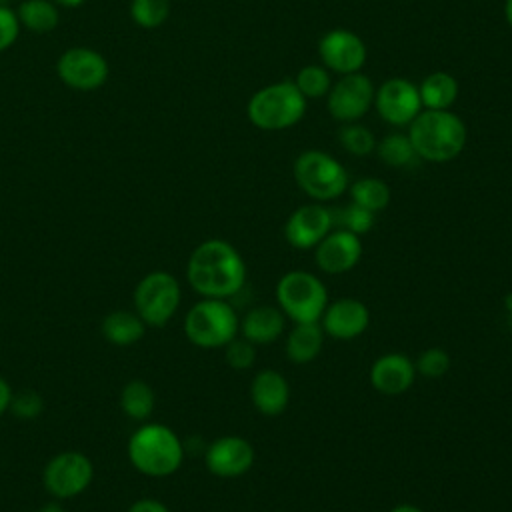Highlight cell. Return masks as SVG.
<instances>
[{
    "label": "cell",
    "instance_id": "obj_1",
    "mask_svg": "<svg viewBox=\"0 0 512 512\" xmlns=\"http://www.w3.org/2000/svg\"><path fill=\"white\" fill-rule=\"evenodd\" d=\"M246 264L240 252L226 240L200 242L186 264V280L202 298L228 300L246 284Z\"/></svg>",
    "mask_w": 512,
    "mask_h": 512
},
{
    "label": "cell",
    "instance_id": "obj_5",
    "mask_svg": "<svg viewBox=\"0 0 512 512\" xmlns=\"http://www.w3.org/2000/svg\"><path fill=\"white\" fill-rule=\"evenodd\" d=\"M240 318L232 304L222 298H202L184 316L186 338L204 350L224 348L238 336Z\"/></svg>",
    "mask_w": 512,
    "mask_h": 512
},
{
    "label": "cell",
    "instance_id": "obj_7",
    "mask_svg": "<svg viewBox=\"0 0 512 512\" xmlns=\"http://www.w3.org/2000/svg\"><path fill=\"white\" fill-rule=\"evenodd\" d=\"M294 180L316 202L340 198L348 190L344 166L322 150H306L294 162Z\"/></svg>",
    "mask_w": 512,
    "mask_h": 512
},
{
    "label": "cell",
    "instance_id": "obj_31",
    "mask_svg": "<svg viewBox=\"0 0 512 512\" xmlns=\"http://www.w3.org/2000/svg\"><path fill=\"white\" fill-rule=\"evenodd\" d=\"M338 140H340L342 148L346 152H350L352 156H368L370 152L376 150L374 134L366 126H362L358 122L344 124L340 134H338Z\"/></svg>",
    "mask_w": 512,
    "mask_h": 512
},
{
    "label": "cell",
    "instance_id": "obj_18",
    "mask_svg": "<svg viewBox=\"0 0 512 512\" xmlns=\"http://www.w3.org/2000/svg\"><path fill=\"white\" fill-rule=\"evenodd\" d=\"M368 378L376 392L384 396H400L412 388L416 366L406 354L388 352L372 362Z\"/></svg>",
    "mask_w": 512,
    "mask_h": 512
},
{
    "label": "cell",
    "instance_id": "obj_24",
    "mask_svg": "<svg viewBox=\"0 0 512 512\" xmlns=\"http://www.w3.org/2000/svg\"><path fill=\"white\" fill-rule=\"evenodd\" d=\"M20 26L36 34L52 32L58 26L60 14L52 0H22L16 10Z\"/></svg>",
    "mask_w": 512,
    "mask_h": 512
},
{
    "label": "cell",
    "instance_id": "obj_17",
    "mask_svg": "<svg viewBox=\"0 0 512 512\" xmlns=\"http://www.w3.org/2000/svg\"><path fill=\"white\" fill-rule=\"evenodd\" d=\"M318 322L326 336L336 340H352L364 334L370 326V310L358 298L346 296L328 302Z\"/></svg>",
    "mask_w": 512,
    "mask_h": 512
},
{
    "label": "cell",
    "instance_id": "obj_36",
    "mask_svg": "<svg viewBox=\"0 0 512 512\" xmlns=\"http://www.w3.org/2000/svg\"><path fill=\"white\" fill-rule=\"evenodd\" d=\"M128 512H170V510L156 498H140L128 508Z\"/></svg>",
    "mask_w": 512,
    "mask_h": 512
},
{
    "label": "cell",
    "instance_id": "obj_8",
    "mask_svg": "<svg viewBox=\"0 0 512 512\" xmlns=\"http://www.w3.org/2000/svg\"><path fill=\"white\" fill-rule=\"evenodd\" d=\"M182 300V288L176 276L164 270H154L140 278L134 288V312L146 326L168 324Z\"/></svg>",
    "mask_w": 512,
    "mask_h": 512
},
{
    "label": "cell",
    "instance_id": "obj_20",
    "mask_svg": "<svg viewBox=\"0 0 512 512\" xmlns=\"http://www.w3.org/2000/svg\"><path fill=\"white\" fill-rule=\"evenodd\" d=\"M286 326V316L278 306H254L240 320L238 334L254 346L276 342Z\"/></svg>",
    "mask_w": 512,
    "mask_h": 512
},
{
    "label": "cell",
    "instance_id": "obj_14",
    "mask_svg": "<svg viewBox=\"0 0 512 512\" xmlns=\"http://www.w3.org/2000/svg\"><path fill=\"white\" fill-rule=\"evenodd\" d=\"M254 456V446L246 438L228 434L208 444L204 464L218 478H238L252 468Z\"/></svg>",
    "mask_w": 512,
    "mask_h": 512
},
{
    "label": "cell",
    "instance_id": "obj_22",
    "mask_svg": "<svg viewBox=\"0 0 512 512\" xmlns=\"http://www.w3.org/2000/svg\"><path fill=\"white\" fill-rule=\"evenodd\" d=\"M100 330L106 342L114 346H132L144 336L146 324L136 312L114 310L104 316Z\"/></svg>",
    "mask_w": 512,
    "mask_h": 512
},
{
    "label": "cell",
    "instance_id": "obj_41",
    "mask_svg": "<svg viewBox=\"0 0 512 512\" xmlns=\"http://www.w3.org/2000/svg\"><path fill=\"white\" fill-rule=\"evenodd\" d=\"M504 18H506V22H508L510 28H512V0H506V2H504Z\"/></svg>",
    "mask_w": 512,
    "mask_h": 512
},
{
    "label": "cell",
    "instance_id": "obj_12",
    "mask_svg": "<svg viewBox=\"0 0 512 512\" xmlns=\"http://www.w3.org/2000/svg\"><path fill=\"white\" fill-rule=\"evenodd\" d=\"M374 106L380 118L390 126H408L422 112L418 86L398 76L384 80L376 88Z\"/></svg>",
    "mask_w": 512,
    "mask_h": 512
},
{
    "label": "cell",
    "instance_id": "obj_25",
    "mask_svg": "<svg viewBox=\"0 0 512 512\" xmlns=\"http://www.w3.org/2000/svg\"><path fill=\"white\" fill-rule=\"evenodd\" d=\"M156 396L148 382L130 380L120 392V408L132 420H146L154 412Z\"/></svg>",
    "mask_w": 512,
    "mask_h": 512
},
{
    "label": "cell",
    "instance_id": "obj_34",
    "mask_svg": "<svg viewBox=\"0 0 512 512\" xmlns=\"http://www.w3.org/2000/svg\"><path fill=\"white\" fill-rule=\"evenodd\" d=\"M44 400L36 390H20L12 394L10 412L20 420H34L42 414Z\"/></svg>",
    "mask_w": 512,
    "mask_h": 512
},
{
    "label": "cell",
    "instance_id": "obj_15",
    "mask_svg": "<svg viewBox=\"0 0 512 512\" xmlns=\"http://www.w3.org/2000/svg\"><path fill=\"white\" fill-rule=\"evenodd\" d=\"M334 228L332 210L324 204H304L296 208L286 224H284V238L296 250H310L316 248L318 242Z\"/></svg>",
    "mask_w": 512,
    "mask_h": 512
},
{
    "label": "cell",
    "instance_id": "obj_35",
    "mask_svg": "<svg viewBox=\"0 0 512 512\" xmlns=\"http://www.w3.org/2000/svg\"><path fill=\"white\" fill-rule=\"evenodd\" d=\"M20 22L16 16V10H12L6 4H0V52L8 50L20 34Z\"/></svg>",
    "mask_w": 512,
    "mask_h": 512
},
{
    "label": "cell",
    "instance_id": "obj_40",
    "mask_svg": "<svg viewBox=\"0 0 512 512\" xmlns=\"http://www.w3.org/2000/svg\"><path fill=\"white\" fill-rule=\"evenodd\" d=\"M38 512H66L58 502H48V504H44Z\"/></svg>",
    "mask_w": 512,
    "mask_h": 512
},
{
    "label": "cell",
    "instance_id": "obj_29",
    "mask_svg": "<svg viewBox=\"0 0 512 512\" xmlns=\"http://www.w3.org/2000/svg\"><path fill=\"white\" fill-rule=\"evenodd\" d=\"M334 216V226L338 228H344L352 234H358V236H364L368 234L372 228H374V222H376V214L350 202L346 204L344 208L332 212Z\"/></svg>",
    "mask_w": 512,
    "mask_h": 512
},
{
    "label": "cell",
    "instance_id": "obj_21",
    "mask_svg": "<svg viewBox=\"0 0 512 512\" xmlns=\"http://www.w3.org/2000/svg\"><path fill=\"white\" fill-rule=\"evenodd\" d=\"M324 330L320 322H300L286 336V358L292 364H308L316 360L324 346Z\"/></svg>",
    "mask_w": 512,
    "mask_h": 512
},
{
    "label": "cell",
    "instance_id": "obj_2",
    "mask_svg": "<svg viewBox=\"0 0 512 512\" xmlns=\"http://www.w3.org/2000/svg\"><path fill=\"white\" fill-rule=\"evenodd\" d=\"M408 138L420 160L444 164L462 154L468 132L450 110H422L408 124Z\"/></svg>",
    "mask_w": 512,
    "mask_h": 512
},
{
    "label": "cell",
    "instance_id": "obj_9",
    "mask_svg": "<svg viewBox=\"0 0 512 512\" xmlns=\"http://www.w3.org/2000/svg\"><path fill=\"white\" fill-rule=\"evenodd\" d=\"M94 480L92 460L76 450L58 452L52 456L42 472V484L48 494L58 500L80 496Z\"/></svg>",
    "mask_w": 512,
    "mask_h": 512
},
{
    "label": "cell",
    "instance_id": "obj_23",
    "mask_svg": "<svg viewBox=\"0 0 512 512\" xmlns=\"http://www.w3.org/2000/svg\"><path fill=\"white\" fill-rule=\"evenodd\" d=\"M422 110H450L458 98V80L448 72H432L418 86Z\"/></svg>",
    "mask_w": 512,
    "mask_h": 512
},
{
    "label": "cell",
    "instance_id": "obj_39",
    "mask_svg": "<svg viewBox=\"0 0 512 512\" xmlns=\"http://www.w3.org/2000/svg\"><path fill=\"white\" fill-rule=\"evenodd\" d=\"M56 6H64V8H78L82 6L86 0H52Z\"/></svg>",
    "mask_w": 512,
    "mask_h": 512
},
{
    "label": "cell",
    "instance_id": "obj_30",
    "mask_svg": "<svg viewBox=\"0 0 512 512\" xmlns=\"http://www.w3.org/2000/svg\"><path fill=\"white\" fill-rule=\"evenodd\" d=\"M130 16L140 28H158L170 16V0H132Z\"/></svg>",
    "mask_w": 512,
    "mask_h": 512
},
{
    "label": "cell",
    "instance_id": "obj_16",
    "mask_svg": "<svg viewBox=\"0 0 512 512\" xmlns=\"http://www.w3.org/2000/svg\"><path fill=\"white\" fill-rule=\"evenodd\" d=\"M316 264L326 274H346L362 258V240L344 228H332L314 248Z\"/></svg>",
    "mask_w": 512,
    "mask_h": 512
},
{
    "label": "cell",
    "instance_id": "obj_38",
    "mask_svg": "<svg viewBox=\"0 0 512 512\" xmlns=\"http://www.w3.org/2000/svg\"><path fill=\"white\" fill-rule=\"evenodd\" d=\"M390 512H424V510L418 508L416 504H396Z\"/></svg>",
    "mask_w": 512,
    "mask_h": 512
},
{
    "label": "cell",
    "instance_id": "obj_27",
    "mask_svg": "<svg viewBox=\"0 0 512 512\" xmlns=\"http://www.w3.org/2000/svg\"><path fill=\"white\" fill-rule=\"evenodd\" d=\"M376 152L390 168H406L418 160L408 134H388L376 144Z\"/></svg>",
    "mask_w": 512,
    "mask_h": 512
},
{
    "label": "cell",
    "instance_id": "obj_13",
    "mask_svg": "<svg viewBox=\"0 0 512 512\" xmlns=\"http://www.w3.org/2000/svg\"><path fill=\"white\" fill-rule=\"evenodd\" d=\"M318 54L324 68L342 76L360 72L368 56L364 40L346 28H334L326 32L318 42Z\"/></svg>",
    "mask_w": 512,
    "mask_h": 512
},
{
    "label": "cell",
    "instance_id": "obj_37",
    "mask_svg": "<svg viewBox=\"0 0 512 512\" xmlns=\"http://www.w3.org/2000/svg\"><path fill=\"white\" fill-rule=\"evenodd\" d=\"M12 388L6 382V378L0 376V416H4L10 410V402H12Z\"/></svg>",
    "mask_w": 512,
    "mask_h": 512
},
{
    "label": "cell",
    "instance_id": "obj_32",
    "mask_svg": "<svg viewBox=\"0 0 512 512\" xmlns=\"http://www.w3.org/2000/svg\"><path fill=\"white\" fill-rule=\"evenodd\" d=\"M414 366H416V374L436 380V378H442L450 370V356L446 350H442L438 346H430L418 354Z\"/></svg>",
    "mask_w": 512,
    "mask_h": 512
},
{
    "label": "cell",
    "instance_id": "obj_42",
    "mask_svg": "<svg viewBox=\"0 0 512 512\" xmlns=\"http://www.w3.org/2000/svg\"><path fill=\"white\" fill-rule=\"evenodd\" d=\"M504 306H506V310L512 314V292L504 298Z\"/></svg>",
    "mask_w": 512,
    "mask_h": 512
},
{
    "label": "cell",
    "instance_id": "obj_19",
    "mask_svg": "<svg viewBox=\"0 0 512 512\" xmlns=\"http://www.w3.org/2000/svg\"><path fill=\"white\" fill-rule=\"evenodd\" d=\"M250 400L260 414L278 416L288 408L290 384L278 370L264 368L250 382Z\"/></svg>",
    "mask_w": 512,
    "mask_h": 512
},
{
    "label": "cell",
    "instance_id": "obj_11",
    "mask_svg": "<svg viewBox=\"0 0 512 512\" xmlns=\"http://www.w3.org/2000/svg\"><path fill=\"white\" fill-rule=\"evenodd\" d=\"M56 74L68 88L88 92L100 88L108 80L110 68L100 52L88 46H72L60 54Z\"/></svg>",
    "mask_w": 512,
    "mask_h": 512
},
{
    "label": "cell",
    "instance_id": "obj_28",
    "mask_svg": "<svg viewBox=\"0 0 512 512\" xmlns=\"http://www.w3.org/2000/svg\"><path fill=\"white\" fill-rule=\"evenodd\" d=\"M294 84L306 100L322 98L328 94V90L332 86L330 70L324 68L322 64H308L298 70Z\"/></svg>",
    "mask_w": 512,
    "mask_h": 512
},
{
    "label": "cell",
    "instance_id": "obj_10",
    "mask_svg": "<svg viewBox=\"0 0 512 512\" xmlns=\"http://www.w3.org/2000/svg\"><path fill=\"white\" fill-rule=\"evenodd\" d=\"M374 94L376 88L366 74H344L330 86L326 94V108L330 116L342 124L358 122L374 104Z\"/></svg>",
    "mask_w": 512,
    "mask_h": 512
},
{
    "label": "cell",
    "instance_id": "obj_6",
    "mask_svg": "<svg viewBox=\"0 0 512 512\" xmlns=\"http://www.w3.org/2000/svg\"><path fill=\"white\" fill-rule=\"evenodd\" d=\"M276 302L294 324L318 322L328 306V288L312 272L290 270L276 284Z\"/></svg>",
    "mask_w": 512,
    "mask_h": 512
},
{
    "label": "cell",
    "instance_id": "obj_4",
    "mask_svg": "<svg viewBox=\"0 0 512 512\" xmlns=\"http://www.w3.org/2000/svg\"><path fill=\"white\" fill-rule=\"evenodd\" d=\"M306 98L296 88L294 80H282L256 90L246 106L248 120L266 132L286 130L302 120Z\"/></svg>",
    "mask_w": 512,
    "mask_h": 512
},
{
    "label": "cell",
    "instance_id": "obj_26",
    "mask_svg": "<svg viewBox=\"0 0 512 512\" xmlns=\"http://www.w3.org/2000/svg\"><path fill=\"white\" fill-rule=\"evenodd\" d=\"M390 196V186L380 178H360L350 186L352 202L374 214L390 204Z\"/></svg>",
    "mask_w": 512,
    "mask_h": 512
},
{
    "label": "cell",
    "instance_id": "obj_3",
    "mask_svg": "<svg viewBox=\"0 0 512 512\" xmlns=\"http://www.w3.org/2000/svg\"><path fill=\"white\" fill-rule=\"evenodd\" d=\"M126 450L130 464L150 478H166L178 472L186 452L178 434L158 422L136 428Z\"/></svg>",
    "mask_w": 512,
    "mask_h": 512
},
{
    "label": "cell",
    "instance_id": "obj_33",
    "mask_svg": "<svg viewBox=\"0 0 512 512\" xmlns=\"http://www.w3.org/2000/svg\"><path fill=\"white\" fill-rule=\"evenodd\" d=\"M224 358L226 364L234 370H246L256 360V346L248 342L246 338H234L224 346Z\"/></svg>",
    "mask_w": 512,
    "mask_h": 512
}]
</instances>
